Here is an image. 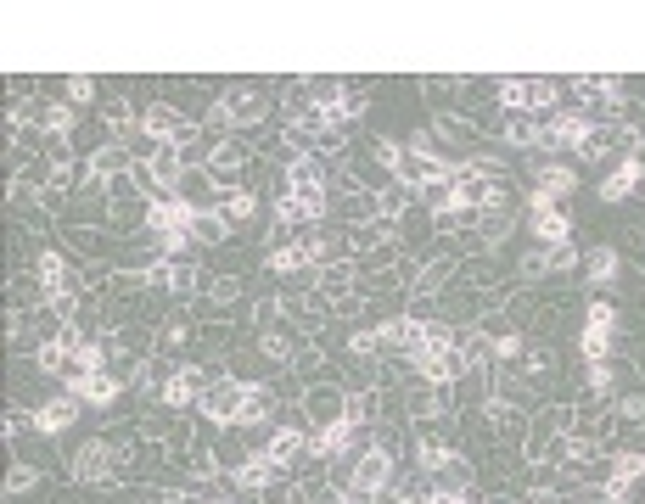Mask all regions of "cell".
Here are the masks:
<instances>
[{"label": "cell", "instance_id": "1", "mask_svg": "<svg viewBox=\"0 0 645 504\" xmlns=\"http://www.w3.org/2000/svg\"><path fill=\"white\" fill-rule=\"evenodd\" d=\"M146 230H158V236H191V230H197V208L174 191L152 196V202H146Z\"/></svg>", "mask_w": 645, "mask_h": 504}, {"label": "cell", "instance_id": "2", "mask_svg": "<svg viewBox=\"0 0 645 504\" xmlns=\"http://www.w3.org/2000/svg\"><path fill=\"white\" fill-rule=\"evenodd\" d=\"M118 476V448L107 437H90L79 454H73V482H85V488H101V482H113Z\"/></svg>", "mask_w": 645, "mask_h": 504}, {"label": "cell", "instance_id": "3", "mask_svg": "<svg viewBox=\"0 0 645 504\" xmlns=\"http://www.w3.org/2000/svg\"><path fill=\"white\" fill-rule=\"evenodd\" d=\"M528 208H533L528 230H533V241H539V247H561V241H573V219L561 213V202H550L545 191H533Z\"/></svg>", "mask_w": 645, "mask_h": 504}, {"label": "cell", "instance_id": "4", "mask_svg": "<svg viewBox=\"0 0 645 504\" xmlns=\"http://www.w3.org/2000/svg\"><path fill=\"white\" fill-rule=\"evenodd\" d=\"M354 448H359V420H348V415L309 432V460H343Z\"/></svg>", "mask_w": 645, "mask_h": 504}, {"label": "cell", "instance_id": "5", "mask_svg": "<svg viewBox=\"0 0 645 504\" xmlns=\"http://www.w3.org/2000/svg\"><path fill=\"white\" fill-rule=\"evenodd\" d=\"M186 129H191L186 112L174 107V101H152V107L141 112V140H152V146H174Z\"/></svg>", "mask_w": 645, "mask_h": 504}, {"label": "cell", "instance_id": "6", "mask_svg": "<svg viewBox=\"0 0 645 504\" xmlns=\"http://www.w3.org/2000/svg\"><path fill=\"white\" fill-rule=\"evenodd\" d=\"M242 392H247V381H208V387H202V398H197V409L208 420H219V426H236Z\"/></svg>", "mask_w": 645, "mask_h": 504}, {"label": "cell", "instance_id": "7", "mask_svg": "<svg viewBox=\"0 0 645 504\" xmlns=\"http://www.w3.org/2000/svg\"><path fill=\"white\" fill-rule=\"evenodd\" d=\"M589 135H595V118H589V112H578V107L545 118V146H578V152H584Z\"/></svg>", "mask_w": 645, "mask_h": 504}, {"label": "cell", "instance_id": "8", "mask_svg": "<svg viewBox=\"0 0 645 504\" xmlns=\"http://www.w3.org/2000/svg\"><path fill=\"white\" fill-rule=\"evenodd\" d=\"M68 392L79 398V404H90V409H113L118 398H124V376H107V370H96V376H73Z\"/></svg>", "mask_w": 645, "mask_h": 504}, {"label": "cell", "instance_id": "9", "mask_svg": "<svg viewBox=\"0 0 645 504\" xmlns=\"http://www.w3.org/2000/svg\"><path fill=\"white\" fill-rule=\"evenodd\" d=\"M202 387H208V381H202L191 364H174L169 381L158 387V404H163V409H191V404L202 398Z\"/></svg>", "mask_w": 645, "mask_h": 504}, {"label": "cell", "instance_id": "10", "mask_svg": "<svg viewBox=\"0 0 645 504\" xmlns=\"http://www.w3.org/2000/svg\"><path fill=\"white\" fill-rule=\"evenodd\" d=\"M320 219H326V196H292V191L275 196V224H281V230H298V224H320Z\"/></svg>", "mask_w": 645, "mask_h": 504}, {"label": "cell", "instance_id": "11", "mask_svg": "<svg viewBox=\"0 0 645 504\" xmlns=\"http://www.w3.org/2000/svg\"><path fill=\"white\" fill-rule=\"evenodd\" d=\"M79 409H85V404H79L73 392H62V398H45V404L34 409V432H40V437H62L73 420H79Z\"/></svg>", "mask_w": 645, "mask_h": 504}, {"label": "cell", "instance_id": "12", "mask_svg": "<svg viewBox=\"0 0 645 504\" xmlns=\"http://www.w3.org/2000/svg\"><path fill=\"white\" fill-rule=\"evenodd\" d=\"M303 415L315 420V426L343 420V415H348V392H343V387H309V392H303Z\"/></svg>", "mask_w": 645, "mask_h": 504}, {"label": "cell", "instance_id": "13", "mask_svg": "<svg viewBox=\"0 0 645 504\" xmlns=\"http://www.w3.org/2000/svg\"><path fill=\"white\" fill-rule=\"evenodd\" d=\"M202 168L214 174V185L242 180V168H247V146H242V140H236V135H230V140H219V146H214V157H208V163H202Z\"/></svg>", "mask_w": 645, "mask_h": 504}, {"label": "cell", "instance_id": "14", "mask_svg": "<svg viewBox=\"0 0 645 504\" xmlns=\"http://www.w3.org/2000/svg\"><path fill=\"white\" fill-rule=\"evenodd\" d=\"M455 460H460V454H455V443H449L444 432H416V465H421V471L438 476V471H449Z\"/></svg>", "mask_w": 645, "mask_h": 504}, {"label": "cell", "instance_id": "15", "mask_svg": "<svg viewBox=\"0 0 645 504\" xmlns=\"http://www.w3.org/2000/svg\"><path fill=\"white\" fill-rule=\"evenodd\" d=\"M174 196H186L197 213H214L219 185H214V174H208V168H186V174H180V185H174Z\"/></svg>", "mask_w": 645, "mask_h": 504}, {"label": "cell", "instance_id": "16", "mask_svg": "<svg viewBox=\"0 0 645 504\" xmlns=\"http://www.w3.org/2000/svg\"><path fill=\"white\" fill-rule=\"evenodd\" d=\"M533 185H539L550 202H561L567 191H578V168H573V163H556V157H545V163L533 168Z\"/></svg>", "mask_w": 645, "mask_h": 504}, {"label": "cell", "instance_id": "17", "mask_svg": "<svg viewBox=\"0 0 645 504\" xmlns=\"http://www.w3.org/2000/svg\"><path fill=\"white\" fill-rule=\"evenodd\" d=\"M230 476H236V482H242L247 493H270L275 482H281V465H275L270 454H247V460L236 465V471H230Z\"/></svg>", "mask_w": 645, "mask_h": 504}, {"label": "cell", "instance_id": "18", "mask_svg": "<svg viewBox=\"0 0 645 504\" xmlns=\"http://www.w3.org/2000/svg\"><path fill=\"white\" fill-rule=\"evenodd\" d=\"M376 331H382V348L416 353V348H421V336H427V320H410V314H399V320H382Z\"/></svg>", "mask_w": 645, "mask_h": 504}, {"label": "cell", "instance_id": "19", "mask_svg": "<svg viewBox=\"0 0 645 504\" xmlns=\"http://www.w3.org/2000/svg\"><path fill=\"white\" fill-rule=\"evenodd\" d=\"M287 191L292 196H326V163L320 157H298L287 168Z\"/></svg>", "mask_w": 645, "mask_h": 504}, {"label": "cell", "instance_id": "20", "mask_svg": "<svg viewBox=\"0 0 645 504\" xmlns=\"http://www.w3.org/2000/svg\"><path fill=\"white\" fill-rule=\"evenodd\" d=\"M225 112H230V124L236 129H247V124H258V118L270 112V101H264V90H230Z\"/></svg>", "mask_w": 645, "mask_h": 504}, {"label": "cell", "instance_id": "21", "mask_svg": "<svg viewBox=\"0 0 645 504\" xmlns=\"http://www.w3.org/2000/svg\"><path fill=\"white\" fill-rule=\"evenodd\" d=\"M264 454H270L281 471H287L298 454H309V432H298V426H281V432H270V443H264Z\"/></svg>", "mask_w": 645, "mask_h": 504}, {"label": "cell", "instance_id": "22", "mask_svg": "<svg viewBox=\"0 0 645 504\" xmlns=\"http://www.w3.org/2000/svg\"><path fill=\"white\" fill-rule=\"evenodd\" d=\"M146 168H152V185H158V191L169 196L174 185H180V174H186V157H180V146H158Z\"/></svg>", "mask_w": 645, "mask_h": 504}, {"label": "cell", "instance_id": "23", "mask_svg": "<svg viewBox=\"0 0 645 504\" xmlns=\"http://www.w3.org/2000/svg\"><path fill=\"white\" fill-rule=\"evenodd\" d=\"M505 140H511V146H545V124H539V118H533V112H505Z\"/></svg>", "mask_w": 645, "mask_h": 504}, {"label": "cell", "instance_id": "24", "mask_svg": "<svg viewBox=\"0 0 645 504\" xmlns=\"http://www.w3.org/2000/svg\"><path fill=\"white\" fill-rule=\"evenodd\" d=\"M410 202H416V191H410V185H399V180H393V185H387L382 196H376V219H382V224L404 219V213H410Z\"/></svg>", "mask_w": 645, "mask_h": 504}, {"label": "cell", "instance_id": "25", "mask_svg": "<svg viewBox=\"0 0 645 504\" xmlns=\"http://www.w3.org/2000/svg\"><path fill=\"white\" fill-rule=\"evenodd\" d=\"M612 342H617V331H601V325H584V336H578L589 364H612Z\"/></svg>", "mask_w": 645, "mask_h": 504}, {"label": "cell", "instance_id": "26", "mask_svg": "<svg viewBox=\"0 0 645 504\" xmlns=\"http://www.w3.org/2000/svg\"><path fill=\"white\" fill-rule=\"evenodd\" d=\"M449 275H455V258H432V264L421 269V280H416V303H421V297H432V292H444Z\"/></svg>", "mask_w": 645, "mask_h": 504}, {"label": "cell", "instance_id": "27", "mask_svg": "<svg viewBox=\"0 0 645 504\" xmlns=\"http://www.w3.org/2000/svg\"><path fill=\"white\" fill-rule=\"evenodd\" d=\"M230 230H236V224L214 208V213H197V230H191V236H197L202 247H219V241H230Z\"/></svg>", "mask_w": 645, "mask_h": 504}, {"label": "cell", "instance_id": "28", "mask_svg": "<svg viewBox=\"0 0 645 504\" xmlns=\"http://www.w3.org/2000/svg\"><path fill=\"white\" fill-rule=\"evenodd\" d=\"M584 269H589V280H595V286H612L617 269H623V258H617L612 247H595V252L584 258Z\"/></svg>", "mask_w": 645, "mask_h": 504}, {"label": "cell", "instance_id": "29", "mask_svg": "<svg viewBox=\"0 0 645 504\" xmlns=\"http://www.w3.org/2000/svg\"><path fill=\"white\" fill-rule=\"evenodd\" d=\"M40 124H45V140H68L73 135V101H51L40 112Z\"/></svg>", "mask_w": 645, "mask_h": 504}, {"label": "cell", "instance_id": "30", "mask_svg": "<svg viewBox=\"0 0 645 504\" xmlns=\"http://www.w3.org/2000/svg\"><path fill=\"white\" fill-rule=\"evenodd\" d=\"M264 415H270V392L247 381V392H242V409H236V426H258V420H264Z\"/></svg>", "mask_w": 645, "mask_h": 504}, {"label": "cell", "instance_id": "31", "mask_svg": "<svg viewBox=\"0 0 645 504\" xmlns=\"http://www.w3.org/2000/svg\"><path fill=\"white\" fill-rule=\"evenodd\" d=\"M455 348H460V359H466V364H494V342H488L483 331H460Z\"/></svg>", "mask_w": 645, "mask_h": 504}, {"label": "cell", "instance_id": "32", "mask_svg": "<svg viewBox=\"0 0 645 504\" xmlns=\"http://www.w3.org/2000/svg\"><path fill=\"white\" fill-rule=\"evenodd\" d=\"M612 476L640 482V476H645V454H640V448H612Z\"/></svg>", "mask_w": 645, "mask_h": 504}, {"label": "cell", "instance_id": "33", "mask_svg": "<svg viewBox=\"0 0 645 504\" xmlns=\"http://www.w3.org/2000/svg\"><path fill=\"white\" fill-rule=\"evenodd\" d=\"M219 213H225L230 224H247V219H258V196H253V191H230Z\"/></svg>", "mask_w": 645, "mask_h": 504}, {"label": "cell", "instance_id": "34", "mask_svg": "<svg viewBox=\"0 0 645 504\" xmlns=\"http://www.w3.org/2000/svg\"><path fill=\"white\" fill-rule=\"evenodd\" d=\"M545 258H550V275H573V269L584 264L573 241H561V247H545Z\"/></svg>", "mask_w": 645, "mask_h": 504}, {"label": "cell", "instance_id": "35", "mask_svg": "<svg viewBox=\"0 0 645 504\" xmlns=\"http://www.w3.org/2000/svg\"><path fill=\"white\" fill-rule=\"evenodd\" d=\"M589 392H595V398H612V387H617V370L612 364H589Z\"/></svg>", "mask_w": 645, "mask_h": 504}, {"label": "cell", "instance_id": "36", "mask_svg": "<svg viewBox=\"0 0 645 504\" xmlns=\"http://www.w3.org/2000/svg\"><path fill=\"white\" fill-rule=\"evenodd\" d=\"M371 157H376V163H382V168H393V174H399V157H404V146H399V140H393V135H382V140H371Z\"/></svg>", "mask_w": 645, "mask_h": 504}, {"label": "cell", "instance_id": "37", "mask_svg": "<svg viewBox=\"0 0 645 504\" xmlns=\"http://www.w3.org/2000/svg\"><path fill=\"white\" fill-rule=\"evenodd\" d=\"M34 482H40V465H12V476H6V493L17 499V493H29Z\"/></svg>", "mask_w": 645, "mask_h": 504}, {"label": "cell", "instance_id": "38", "mask_svg": "<svg viewBox=\"0 0 645 504\" xmlns=\"http://www.w3.org/2000/svg\"><path fill=\"white\" fill-rule=\"evenodd\" d=\"M516 275H522V280H545V275H550V258H545V247H533L528 258L516 264Z\"/></svg>", "mask_w": 645, "mask_h": 504}, {"label": "cell", "instance_id": "39", "mask_svg": "<svg viewBox=\"0 0 645 504\" xmlns=\"http://www.w3.org/2000/svg\"><path fill=\"white\" fill-rule=\"evenodd\" d=\"M68 101H73V107L96 101V79H90V73H73V79H68Z\"/></svg>", "mask_w": 645, "mask_h": 504}, {"label": "cell", "instance_id": "40", "mask_svg": "<svg viewBox=\"0 0 645 504\" xmlns=\"http://www.w3.org/2000/svg\"><path fill=\"white\" fill-rule=\"evenodd\" d=\"M264 359H275V364L292 359V336L287 331H264Z\"/></svg>", "mask_w": 645, "mask_h": 504}, {"label": "cell", "instance_id": "41", "mask_svg": "<svg viewBox=\"0 0 645 504\" xmlns=\"http://www.w3.org/2000/svg\"><path fill=\"white\" fill-rule=\"evenodd\" d=\"M584 325H601V331H617V308L606 303V297H595V303H589V320Z\"/></svg>", "mask_w": 645, "mask_h": 504}, {"label": "cell", "instance_id": "42", "mask_svg": "<svg viewBox=\"0 0 645 504\" xmlns=\"http://www.w3.org/2000/svg\"><path fill=\"white\" fill-rule=\"evenodd\" d=\"M601 499H606V504H629V499H634V482H623V476H606V482H601Z\"/></svg>", "mask_w": 645, "mask_h": 504}, {"label": "cell", "instance_id": "43", "mask_svg": "<svg viewBox=\"0 0 645 504\" xmlns=\"http://www.w3.org/2000/svg\"><path fill=\"white\" fill-rule=\"evenodd\" d=\"M494 359H522V331H505V336H494Z\"/></svg>", "mask_w": 645, "mask_h": 504}, {"label": "cell", "instance_id": "44", "mask_svg": "<svg viewBox=\"0 0 645 504\" xmlns=\"http://www.w3.org/2000/svg\"><path fill=\"white\" fill-rule=\"evenodd\" d=\"M354 359H371V353H382V331H354Z\"/></svg>", "mask_w": 645, "mask_h": 504}, {"label": "cell", "instance_id": "45", "mask_svg": "<svg viewBox=\"0 0 645 504\" xmlns=\"http://www.w3.org/2000/svg\"><path fill=\"white\" fill-rule=\"evenodd\" d=\"M208 292H214V303H230V297H242V280H236V275H214Z\"/></svg>", "mask_w": 645, "mask_h": 504}, {"label": "cell", "instance_id": "46", "mask_svg": "<svg viewBox=\"0 0 645 504\" xmlns=\"http://www.w3.org/2000/svg\"><path fill=\"white\" fill-rule=\"evenodd\" d=\"M208 129H214V135H225V140H230V129H236V124H230L225 101H214V107H208Z\"/></svg>", "mask_w": 645, "mask_h": 504}, {"label": "cell", "instance_id": "47", "mask_svg": "<svg viewBox=\"0 0 645 504\" xmlns=\"http://www.w3.org/2000/svg\"><path fill=\"white\" fill-rule=\"evenodd\" d=\"M208 504H230V499H208Z\"/></svg>", "mask_w": 645, "mask_h": 504}, {"label": "cell", "instance_id": "48", "mask_svg": "<svg viewBox=\"0 0 645 504\" xmlns=\"http://www.w3.org/2000/svg\"><path fill=\"white\" fill-rule=\"evenodd\" d=\"M343 504H348V499H343Z\"/></svg>", "mask_w": 645, "mask_h": 504}]
</instances>
